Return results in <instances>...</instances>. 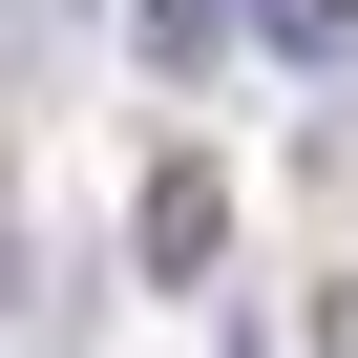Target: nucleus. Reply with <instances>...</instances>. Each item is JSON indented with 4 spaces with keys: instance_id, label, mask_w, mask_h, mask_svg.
I'll return each mask as SVG.
<instances>
[{
    "instance_id": "f257e3e1",
    "label": "nucleus",
    "mask_w": 358,
    "mask_h": 358,
    "mask_svg": "<svg viewBox=\"0 0 358 358\" xmlns=\"http://www.w3.org/2000/svg\"><path fill=\"white\" fill-rule=\"evenodd\" d=\"M127 253H148V295H190V274L232 253V169H190V148H169V169H148V211H127Z\"/></svg>"
},
{
    "instance_id": "f03ea898",
    "label": "nucleus",
    "mask_w": 358,
    "mask_h": 358,
    "mask_svg": "<svg viewBox=\"0 0 358 358\" xmlns=\"http://www.w3.org/2000/svg\"><path fill=\"white\" fill-rule=\"evenodd\" d=\"M127 43H148L169 85H211V64H232V0H127Z\"/></svg>"
},
{
    "instance_id": "7ed1b4c3",
    "label": "nucleus",
    "mask_w": 358,
    "mask_h": 358,
    "mask_svg": "<svg viewBox=\"0 0 358 358\" xmlns=\"http://www.w3.org/2000/svg\"><path fill=\"white\" fill-rule=\"evenodd\" d=\"M232 22H253V43H295V64H337V43H358V0H232Z\"/></svg>"
},
{
    "instance_id": "20e7f679",
    "label": "nucleus",
    "mask_w": 358,
    "mask_h": 358,
    "mask_svg": "<svg viewBox=\"0 0 358 358\" xmlns=\"http://www.w3.org/2000/svg\"><path fill=\"white\" fill-rule=\"evenodd\" d=\"M316 358H358V274H337V295H316Z\"/></svg>"
}]
</instances>
